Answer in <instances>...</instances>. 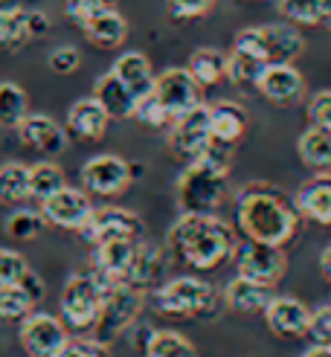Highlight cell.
<instances>
[{
  "label": "cell",
  "mask_w": 331,
  "mask_h": 357,
  "mask_svg": "<svg viewBox=\"0 0 331 357\" xmlns=\"http://www.w3.org/2000/svg\"><path fill=\"white\" fill-rule=\"evenodd\" d=\"M296 204L270 183H247L236 198V227L247 241L285 247L300 233Z\"/></svg>",
  "instance_id": "1"
},
{
  "label": "cell",
  "mask_w": 331,
  "mask_h": 357,
  "mask_svg": "<svg viewBox=\"0 0 331 357\" xmlns=\"http://www.w3.org/2000/svg\"><path fill=\"white\" fill-rule=\"evenodd\" d=\"M236 229L218 215H186L171 224L166 236V250L171 259L192 271H215L236 256Z\"/></svg>",
  "instance_id": "2"
},
{
  "label": "cell",
  "mask_w": 331,
  "mask_h": 357,
  "mask_svg": "<svg viewBox=\"0 0 331 357\" xmlns=\"http://www.w3.org/2000/svg\"><path fill=\"white\" fill-rule=\"evenodd\" d=\"M230 149L213 142L209 154L195 163H186L178 177L174 198L178 209L186 215H215L230 195Z\"/></svg>",
  "instance_id": "3"
},
{
  "label": "cell",
  "mask_w": 331,
  "mask_h": 357,
  "mask_svg": "<svg viewBox=\"0 0 331 357\" xmlns=\"http://www.w3.org/2000/svg\"><path fill=\"white\" fill-rule=\"evenodd\" d=\"M111 282H105L93 271L73 273L64 282L61 291V323L70 334L84 337L91 334L102 317L105 308V294H108Z\"/></svg>",
  "instance_id": "4"
},
{
  "label": "cell",
  "mask_w": 331,
  "mask_h": 357,
  "mask_svg": "<svg viewBox=\"0 0 331 357\" xmlns=\"http://www.w3.org/2000/svg\"><path fill=\"white\" fill-rule=\"evenodd\" d=\"M218 294L198 276H178L154 291V311L169 319H201L213 317Z\"/></svg>",
  "instance_id": "5"
},
{
  "label": "cell",
  "mask_w": 331,
  "mask_h": 357,
  "mask_svg": "<svg viewBox=\"0 0 331 357\" xmlns=\"http://www.w3.org/2000/svg\"><path fill=\"white\" fill-rule=\"evenodd\" d=\"M143 288H134V284L125 282H114L108 294H105V308L96 328L91 331L93 340L111 346L119 334H125L139 317V308H143Z\"/></svg>",
  "instance_id": "6"
},
{
  "label": "cell",
  "mask_w": 331,
  "mask_h": 357,
  "mask_svg": "<svg viewBox=\"0 0 331 357\" xmlns=\"http://www.w3.org/2000/svg\"><path fill=\"white\" fill-rule=\"evenodd\" d=\"M169 149L180 163H195L213 149V131H209V105H195L192 111L180 114L169 125Z\"/></svg>",
  "instance_id": "7"
},
{
  "label": "cell",
  "mask_w": 331,
  "mask_h": 357,
  "mask_svg": "<svg viewBox=\"0 0 331 357\" xmlns=\"http://www.w3.org/2000/svg\"><path fill=\"white\" fill-rule=\"evenodd\" d=\"M236 271L244 279H253L259 284L276 288L288 273L285 247L261 244V241H244V244L236 247Z\"/></svg>",
  "instance_id": "8"
},
{
  "label": "cell",
  "mask_w": 331,
  "mask_h": 357,
  "mask_svg": "<svg viewBox=\"0 0 331 357\" xmlns=\"http://www.w3.org/2000/svg\"><path fill=\"white\" fill-rule=\"evenodd\" d=\"M70 337L73 334L67 331L61 317L38 314V311H32L26 319H21V328H17V340H21L29 357H59L70 343Z\"/></svg>",
  "instance_id": "9"
},
{
  "label": "cell",
  "mask_w": 331,
  "mask_h": 357,
  "mask_svg": "<svg viewBox=\"0 0 331 357\" xmlns=\"http://www.w3.org/2000/svg\"><path fill=\"white\" fill-rule=\"evenodd\" d=\"M134 181L131 163L116 154H96L82 166V189L96 198H116Z\"/></svg>",
  "instance_id": "10"
},
{
  "label": "cell",
  "mask_w": 331,
  "mask_h": 357,
  "mask_svg": "<svg viewBox=\"0 0 331 357\" xmlns=\"http://www.w3.org/2000/svg\"><path fill=\"white\" fill-rule=\"evenodd\" d=\"M157 102L169 111L171 122L180 114L192 111L195 105H201V84L195 82V76L189 73V67H169L160 76L154 79V91Z\"/></svg>",
  "instance_id": "11"
},
{
  "label": "cell",
  "mask_w": 331,
  "mask_h": 357,
  "mask_svg": "<svg viewBox=\"0 0 331 357\" xmlns=\"http://www.w3.org/2000/svg\"><path fill=\"white\" fill-rule=\"evenodd\" d=\"M38 209H41L47 224L59 227V229H76V233H82V227L91 221L96 206L91 201V192L64 186L56 195H49L47 201H41Z\"/></svg>",
  "instance_id": "12"
},
{
  "label": "cell",
  "mask_w": 331,
  "mask_h": 357,
  "mask_svg": "<svg viewBox=\"0 0 331 357\" xmlns=\"http://www.w3.org/2000/svg\"><path fill=\"white\" fill-rule=\"evenodd\" d=\"M82 236L91 247L111 238H143V221L131 209L102 206V209H93L91 221L82 227Z\"/></svg>",
  "instance_id": "13"
},
{
  "label": "cell",
  "mask_w": 331,
  "mask_h": 357,
  "mask_svg": "<svg viewBox=\"0 0 331 357\" xmlns=\"http://www.w3.org/2000/svg\"><path fill=\"white\" fill-rule=\"evenodd\" d=\"M265 323L276 337L285 340H300L308 337V323H311V308L296 296H270L265 305Z\"/></svg>",
  "instance_id": "14"
},
{
  "label": "cell",
  "mask_w": 331,
  "mask_h": 357,
  "mask_svg": "<svg viewBox=\"0 0 331 357\" xmlns=\"http://www.w3.org/2000/svg\"><path fill=\"white\" fill-rule=\"evenodd\" d=\"M44 32H49V21L44 12H26L21 6L0 3V47L17 50L26 41L41 38Z\"/></svg>",
  "instance_id": "15"
},
{
  "label": "cell",
  "mask_w": 331,
  "mask_h": 357,
  "mask_svg": "<svg viewBox=\"0 0 331 357\" xmlns=\"http://www.w3.org/2000/svg\"><path fill=\"white\" fill-rule=\"evenodd\" d=\"M143 238H111V241H99L91 250V261H93V273L102 276L105 282H125L131 261L139 250Z\"/></svg>",
  "instance_id": "16"
},
{
  "label": "cell",
  "mask_w": 331,
  "mask_h": 357,
  "mask_svg": "<svg viewBox=\"0 0 331 357\" xmlns=\"http://www.w3.org/2000/svg\"><path fill=\"white\" fill-rule=\"evenodd\" d=\"M256 91L273 105H296L305 96V79L302 73L288 61H273L259 76Z\"/></svg>",
  "instance_id": "17"
},
{
  "label": "cell",
  "mask_w": 331,
  "mask_h": 357,
  "mask_svg": "<svg viewBox=\"0 0 331 357\" xmlns=\"http://www.w3.org/2000/svg\"><path fill=\"white\" fill-rule=\"evenodd\" d=\"M17 137H21L26 149L47 157H56L67 149V131L56 119H49L44 114H26V119L17 125Z\"/></svg>",
  "instance_id": "18"
},
{
  "label": "cell",
  "mask_w": 331,
  "mask_h": 357,
  "mask_svg": "<svg viewBox=\"0 0 331 357\" xmlns=\"http://www.w3.org/2000/svg\"><path fill=\"white\" fill-rule=\"evenodd\" d=\"M247 125H250V114L244 111V105L226 99L209 105V131H213V142H218V146L233 149L247 134Z\"/></svg>",
  "instance_id": "19"
},
{
  "label": "cell",
  "mask_w": 331,
  "mask_h": 357,
  "mask_svg": "<svg viewBox=\"0 0 331 357\" xmlns=\"http://www.w3.org/2000/svg\"><path fill=\"white\" fill-rule=\"evenodd\" d=\"M296 209L314 224H331V172H317L296 192Z\"/></svg>",
  "instance_id": "20"
},
{
  "label": "cell",
  "mask_w": 331,
  "mask_h": 357,
  "mask_svg": "<svg viewBox=\"0 0 331 357\" xmlns=\"http://www.w3.org/2000/svg\"><path fill=\"white\" fill-rule=\"evenodd\" d=\"M79 29L84 32V38L99 50H116L122 41L128 38V21L114 6L96 9Z\"/></svg>",
  "instance_id": "21"
},
{
  "label": "cell",
  "mask_w": 331,
  "mask_h": 357,
  "mask_svg": "<svg viewBox=\"0 0 331 357\" xmlns=\"http://www.w3.org/2000/svg\"><path fill=\"white\" fill-rule=\"evenodd\" d=\"M108 111L99 105L96 96H87L70 105L67 111V131L79 137V139H102L105 131H108Z\"/></svg>",
  "instance_id": "22"
},
{
  "label": "cell",
  "mask_w": 331,
  "mask_h": 357,
  "mask_svg": "<svg viewBox=\"0 0 331 357\" xmlns=\"http://www.w3.org/2000/svg\"><path fill=\"white\" fill-rule=\"evenodd\" d=\"M261 32V41H265V52H268V61H293L305 52V38L300 35V29L291 26V24H265L259 26Z\"/></svg>",
  "instance_id": "23"
},
{
  "label": "cell",
  "mask_w": 331,
  "mask_h": 357,
  "mask_svg": "<svg viewBox=\"0 0 331 357\" xmlns=\"http://www.w3.org/2000/svg\"><path fill=\"white\" fill-rule=\"evenodd\" d=\"M270 296H273V288H268V284L236 276L224 288V305L236 314H259V311H265Z\"/></svg>",
  "instance_id": "24"
},
{
  "label": "cell",
  "mask_w": 331,
  "mask_h": 357,
  "mask_svg": "<svg viewBox=\"0 0 331 357\" xmlns=\"http://www.w3.org/2000/svg\"><path fill=\"white\" fill-rule=\"evenodd\" d=\"M93 96L99 99V105L105 111H108L111 119H128L134 116L137 111V96L125 87V82H122L114 70H108L93 87Z\"/></svg>",
  "instance_id": "25"
},
{
  "label": "cell",
  "mask_w": 331,
  "mask_h": 357,
  "mask_svg": "<svg viewBox=\"0 0 331 357\" xmlns=\"http://www.w3.org/2000/svg\"><path fill=\"white\" fill-rule=\"evenodd\" d=\"M114 73L125 82V87L137 96V99H143L154 91V70H151V61L143 56V52H122V56L114 61Z\"/></svg>",
  "instance_id": "26"
},
{
  "label": "cell",
  "mask_w": 331,
  "mask_h": 357,
  "mask_svg": "<svg viewBox=\"0 0 331 357\" xmlns=\"http://www.w3.org/2000/svg\"><path fill=\"white\" fill-rule=\"evenodd\" d=\"M296 154L314 172H331V128L311 125L296 139Z\"/></svg>",
  "instance_id": "27"
},
{
  "label": "cell",
  "mask_w": 331,
  "mask_h": 357,
  "mask_svg": "<svg viewBox=\"0 0 331 357\" xmlns=\"http://www.w3.org/2000/svg\"><path fill=\"white\" fill-rule=\"evenodd\" d=\"M276 9L293 26H328L331 29V0H279Z\"/></svg>",
  "instance_id": "28"
},
{
  "label": "cell",
  "mask_w": 331,
  "mask_h": 357,
  "mask_svg": "<svg viewBox=\"0 0 331 357\" xmlns=\"http://www.w3.org/2000/svg\"><path fill=\"white\" fill-rule=\"evenodd\" d=\"M163 271V253H160V247H154L148 244L146 238L139 241V250H137V256L131 261V271L125 276V284H134V288H148L151 282H157V276H160Z\"/></svg>",
  "instance_id": "29"
},
{
  "label": "cell",
  "mask_w": 331,
  "mask_h": 357,
  "mask_svg": "<svg viewBox=\"0 0 331 357\" xmlns=\"http://www.w3.org/2000/svg\"><path fill=\"white\" fill-rule=\"evenodd\" d=\"M32 198L29 189V166L24 163H3L0 166V204L21 206Z\"/></svg>",
  "instance_id": "30"
},
{
  "label": "cell",
  "mask_w": 331,
  "mask_h": 357,
  "mask_svg": "<svg viewBox=\"0 0 331 357\" xmlns=\"http://www.w3.org/2000/svg\"><path fill=\"white\" fill-rule=\"evenodd\" d=\"M189 73L195 76V82L201 87L218 84L221 79H226V56L221 50L213 47H201L189 56Z\"/></svg>",
  "instance_id": "31"
},
{
  "label": "cell",
  "mask_w": 331,
  "mask_h": 357,
  "mask_svg": "<svg viewBox=\"0 0 331 357\" xmlns=\"http://www.w3.org/2000/svg\"><path fill=\"white\" fill-rule=\"evenodd\" d=\"M143 357H198V349L192 340L171 328H154Z\"/></svg>",
  "instance_id": "32"
},
{
  "label": "cell",
  "mask_w": 331,
  "mask_h": 357,
  "mask_svg": "<svg viewBox=\"0 0 331 357\" xmlns=\"http://www.w3.org/2000/svg\"><path fill=\"white\" fill-rule=\"evenodd\" d=\"M29 114V96L21 84L0 82V128H15Z\"/></svg>",
  "instance_id": "33"
},
{
  "label": "cell",
  "mask_w": 331,
  "mask_h": 357,
  "mask_svg": "<svg viewBox=\"0 0 331 357\" xmlns=\"http://www.w3.org/2000/svg\"><path fill=\"white\" fill-rule=\"evenodd\" d=\"M35 302L26 291L24 284H0V319L3 323H21V319H26L32 311H35Z\"/></svg>",
  "instance_id": "34"
},
{
  "label": "cell",
  "mask_w": 331,
  "mask_h": 357,
  "mask_svg": "<svg viewBox=\"0 0 331 357\" xmlns=\"http://www.w3.org/2000/svg\"><path fill=\"white\" fill-rule=\"evenodd\" d=\"M64 186H67V177H64V172L56 163L41 160V163L29 166V189H32V198L38 201V204L47 201L49 195H56Z\"/></svg>",
  "instance_id": "35"
},
{
  "label": "cell",
  "mask_w": 331,
  "mask_h": 357,
  "mask_svg": "<svg viewBox=\"0 0 331 357\" xmlns=\"http://www.w3.org/2000/svg\"><path fill=\"white\" fill-rule=\"evenodd\" d=\"M265 67H268V61L253 59L241 50H233L230 56H226V79L238 87H256L259 76L265 73Z\"/></svg>",
  "instance_id": "36"
},
{
  "label": "cell",
  "mask_w": 331,
  "mask_h": 357,
  "mask_svg": "<svg viewBox=\"0 0 331 357\" xmlns=\"http://www.w3.org/2000/svg\"><path fill=\"white\" fill-rule=\"evenodd\" d=\"M44 227H47V221L41 215V209L38 212L35 209H17L6 221V233L17 241H32V238H38L44 233Z\"/></svg>",
  "instance_id": "37"
},
{
  "label": "cell",
  "mask_w": 331,
  "mask_h": 357,
  "mask_svg": "<svg viewBox=\"0 0 331 357\" xmlns=\"http://www.w3.org/2000/svg\"><path fill=\"white\" fill-rule=\"evenodd\" d=\"M134 119H139L143 125H148V128H157V131H160V128H169V125H171L169 111L163 108L160 102H157L154 93H148V96H143V99H137Z\"/></svg>",
  "instance_id": "38"
},
{
  "label": "cell",
  "mask_w": 331,
  "mask_h": 357,
  "mask_svg": "<svg viewBox=\"0 0 331 357\" xmlns=\"http://www.w3.org/2000/svg\"><path fill=\"white\" fill-rule=\"evenodd\" d=\"M29 271H32V267H29V261L21 253L0 247V284H17Z\"/></svg>",
  "instance_id": "39"
},
{
  "label": "cell",
  "mask_w": 331,
  "mask_h": 357,
  "mask_svg": "<svg viewBox=\"0 0 331 357\" xmlns=\"http://www.w3.org/2000/svg\"><path fill=\"white\" fill-rule=\"evenodd\" d=\"M47 64L52 73H59V76H70L73 70H79L82 64V56H79V50L76 47H56L47 56Z\"/></svg>",
  "instance_id": "40"
},
{
  "label": "cell",
  "mask_w": 331,
  "mask_h": 357,
  "mask_svg": "<svg viewBox=\"0 0 331 357\" xmlns=\"http://www.w3.org/2000/svg\"><path fill=\"white\" fill-rule=\"evenodd\" d=\"M213 6L215 0H169V12L174 21H195V17H203Z\"/></svg>",
  "instance_id": "41"
},
{
  "label": "cell",
  "mask_w": 331,
  "mask_h": 357,
  "mask_svg": "<svg viewBox=\"0 0 331 357\" xmlns=\"http://www.w3.org/2000/svg\"><path fill=\"white\" fill-rule=\"evenodd\" d=\"M59 357H111L108 346L99 340H87V337H70V343Z\"/></svg>",
  "instance_id": "42"
},
{
  "label": "cell",
  "mask_w": 331,
  "mask_h": 357,
  "mask_svg": "<svg viewBox=\"0 0 331 357\" xmlns=\"http://www.w3.org/2000/svg\"><path fill=\"white\" fill-rule=\"evenodd\" d=\"M114 3H116V0H64V12H67V17H70V21H73L76 26H82L96 9L114 6Z\"/></svg>",
  "instance_id": "43"
},
{
  "label": "cell",
  "mask_w": 331,
  "mask_h": 357,
  "mask_svg": "<svg viewBox=\"0 0 331 357\" xmlns=\"http://www.w3.org/2000/svg\"><path fill=\"white\" fill-rule=\"evenodd\" d=\"M308 337H311V343H331V305L311 311Z\"/></svg>",
  "instance_id": "44"
},
{
  "label": "cell",
  "mask_w": 331,
  "mask_h": 357,
  "mask_svg": "<svg viewBox=\"0 0 331 357\" xmlns=\"http://www.w3.org/2000/svg\"><path fill=\"white\" fill-rule=\"evenodd\" d=\"M308 116H311V125L331 128V91H320V93L311 96V102H308Z\"/></svg>",
  "instance_id": "45"
},
{
  "label": "cell",
  "mask_w": 331,
  "mask_h": 357,
  "mask_svg": "<svg viewBox=\"0 0 331 357\" xmlns=\"http://www.w3.org/2000/svg\"><path fill=\"white\" fill-rule=\"evenodd\" d=\"M21 284H24V291H26L35 302H41V299H44V282H41V276L35 273V271H29V273L21 279Z\"/></svg>",
  "instance_id": "46"
},
{
  "label": "cell",
  "mask_w": 331,
  "mask_h": 357,
  "mask_svg": "<svg viewBox=\"0 0 331 357\" xmlns=\"http://www.w3.org/2000/svg\"><path fill=\"white\" fill-rule=\"evenodd\" d=\"M302 357H331V343H314Z\"/></svg>",
  "instance_id": "47"
},
{
  "label": "cell",
  "mask_w": 331,
  "mask_h": 357,
  "mask_svg": "<svg viewBox=\"0 0 331 357\" xmlns=\"http://www.w3.org/2000/svg\"><path fill=\"white\" fill-rule=\"evenodd\" d=\"M320 273L331 282V247L323 250V256H320Z\"/></svg>",
  "instance_id": "48"
},
{
  "label": "cell",
  "mask_w": 331,
  "mask_h": 357,
  "mask_svg": "<svg viewBox=\"0 0 331 357\" xmlns=\"http://www.w3.org/2000/svg\"><path fill=\"white\" fill-rule=\"evenodd\" d=\"M0 3H3V0H0Z\"/></svg>",
  "instance_id": "49"
}]
</instances>
